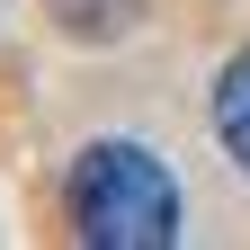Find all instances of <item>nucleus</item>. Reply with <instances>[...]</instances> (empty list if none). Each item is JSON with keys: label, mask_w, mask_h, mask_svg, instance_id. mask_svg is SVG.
Listing matches in <instances>:
<instances>
[{"label": "nucleus", "mask_w": 250, "mask_h": 250, "mask_svg": "<svg viewBox=\"0 0 250 250\" xmlns=\"http://www.w3.org/2000/svg\"><path fill=\"white\" fill-rule=\"evenodd\" d=\"M72 224L107 250H161L179 241V179L143 143H89L72 161Z\"/></svg>", "instance_id": "f257e3e1"}, {"label": "nucleus", "mask_w": 250, "mask_h": 250, "mask_svg": "<svg viewBox=\"0 0 250 250\" xmlns=\"http://www.w3.org/2000/svg\"><path fill=\"white\" fill-rule=\"evenodd\" d=\"M214 134H224V152L250 170V45L224 62V81H214Z\"/></svg>", "instance_id": "f03ea898"}]
</instances>
